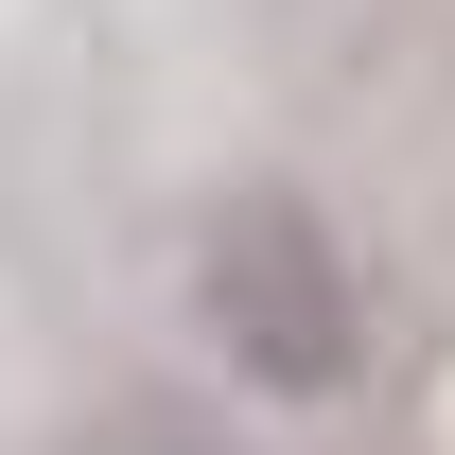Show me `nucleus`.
<instances>
[{"label": "nucleus", "instance_id": "nucleus-1", "mask_svg": "<svg viewBox=\"0 0 455 455\" xmlns=\"http://www.w3.org/2000/svg\"><path fill=\"white\" fill-rule=\"evenodd\" d=\"M193 315H211V350L263 403H333L350 368H368V281H350V245L298 211V193H228V211L193 228Z\"/></svg>", "mask_w": 455, "mask_h": 455}, {"label": "nucleus", "instance_id": "nucleus-2", "mask_svg": "<svg viewBox=\"0 0 455 455\" xmlns=\"http://www.w3.org/2000/svg\"><path fill=\"white\" fill-rule=\"evenodd\" d=\"M123 455H211V438H123Z\"/></svg>", "mask_w": 455, "mask_h": 455}]
</instances>
